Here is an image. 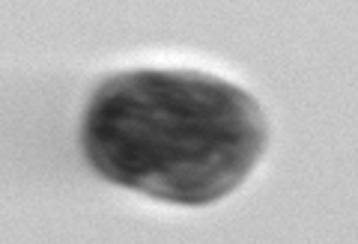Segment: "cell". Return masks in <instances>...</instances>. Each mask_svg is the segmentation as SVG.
I'll return each mask as SVG.
<instances>
[{
  "label": "cell",
  "mask_w": 358,
  "mask_h": 244,
  "mask_svg": "<svg viewBox=\"0 0 358 244\" xmlns=\"http://www.w3.org/2000/svg\"><path fill=\"white\" fill-rule=\"evenodd\" d=\"M87 122L90 158L105 176L182 203L227 194L263 149V119L248 96L179 72L105 84Z\"/></svg>",
  "instance_id": "cell-1"
}]
</instances>
